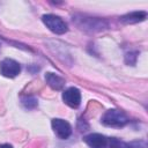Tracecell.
Returning a JSON list of instances; mask_svg holds the SVG:
<instances>
[{
	"instance_id": "obj_1",
	"label": "cell",
	"mask_w": 148,
	"mask_h": 148,
	"mask_svg": "<svg viewBox=\"0 0 148 148\" xmlns=\"http://www.w3.org/2000/svg\"><path fill=\"white\" fill-rule=\"evenodd\" d=\"M102 123L109 127H123L128 123V118L123 111L111 109L104 113L102 117Z\"/></svg>"
},
{
	"instance_id": "obj_2",
	"label": "cell",
	"mask_w": 148,
	"mask_h": 148,
	"mask_svg": "<svg viewBox=\"0 0 148 148\" xmlns=\"http://www.w3.org/2000/svg\"><path fill=\"white\" fill-rule=\"evenodd\" d=\"M44 24L54 34H58V35H62L67 31V24L66 22L60 18L59 16L57 15H53V14H46L42 17Z\"/></svg>"
},
{
	"instance_id": "obj_3",
	"label": "cell",
	"mask_w": 148,
	"mask_h": 148,
	"mask_svg": "<svg viewBox=\"0 0 148 148\" xmlns=\"http://www.w3.org/2000/svg\"><path fill=\"white\" fill-rule=\"evenodd\" d=\"M21 67L17 61L6 58L0 62V74H2L6 77H15L17 74H20Z\"/></svg>"
},
{
	"instance_id": "obj_4",
	"label": "cell",
	"mask_w": 148,
	"mask_h": 148,
	"mask_svg": "<svg viewBox=\"0 0 148 148\" xmlns=\"http://www.w3.org/2000/svg\"><path fill=\"white\" fill-rule=\"evenodd\" d=\"M52 128L54 133L60 138V139H68L72 134V127L71 125L62 119H53L52 120Z\"/></svg>"
},
{
	"instance_id": "obj_5",
	"label": "cell",
	"mask_w": 148,
	"mask_h": 148,
	"mask_svg": "<svg viewBox=\"0 0 148 148\" xmlns=\"http://www.w3.org/2000/svg\"><path fill=\"white\" fill-rule=\"evenodd\" d=\"M62 99L64 102L71 106V108H77L81 103V94L80 90L77 88L71 87L68 89H66L62 94Z\"/></svg>"
},
{
	"instance_id": "obj_6",
	"label": "cell",
	"mask_w": 148,
	"mask_h": 148,
	"mask_svg": "<svg viewBox=\"0 0 148 148\" xmlns=\"http://www.w3.org/2000/svg\"><path fill=\"white\" fill-rule=\"evenodd\" d=\"M86 143L90 148H106L108 147V138L98 134V133H91L84 138Z\"/></svg>"
},
{
	"instance_id": "obj_7",
	"label": "cell",
	"mask_w": 148,
	"mask_h": 148,
	"mask_svg": "<svg viewBox=\"0 0 148 148\" xmlns=\"http://www.w3.org/2000/svg\"><path fill=\"white\" fill-rule=\"evenodd\" d=\"M45 81L54 90H60L65 86V80L62 77H60L59 75L53 74V73H46L45 74Z\"/></svg>"
},
{
	"instance_id": "obj_8",
	"label": "cell",
	"mask_w": 148,
	"mask_h": 148,
	"mask_svg": "<svg viewBox=\"0 0 148 148\" xmlns=\"http://www.w3.org/2000/svg\"><path fill=\"white\" fill-rule=\"evenodd\" d=\"M146 16H147L146 12H133V13L121 16V21L124 23H136V22L143 21L146 18Z\"/></svg>"
},
{
	"instance_id": "obj_9",
	"label": "cell",
	"mask_w": 148,
	"mask_h": 148,
	"mask_svg": "<svg viewBox=\"0 0 148 148\" xmlns=\"http://www.w3.org/2000/svg\"><path fill=\"white\" fill-rule=\"evenodd\" d=\"M106 148H128V145L117 138H110V139H108Z\"/></svg>"
},
{
	"instance_id": "obj_10",
	"label": "cell",
	"mask_w": 148,
	"mask_h": 148,
	"mask_svg": "<svg viewBox=\"0 0 148 148\" xmlns=\"http://www.w3.org/2000/svg\"><path fill=\"white\" fill-rule=\"evenodd\" d=\"M0 148H13V147L10 145H8V143H3V145L0 146Z\"/></svg>"
}]
</instances>
